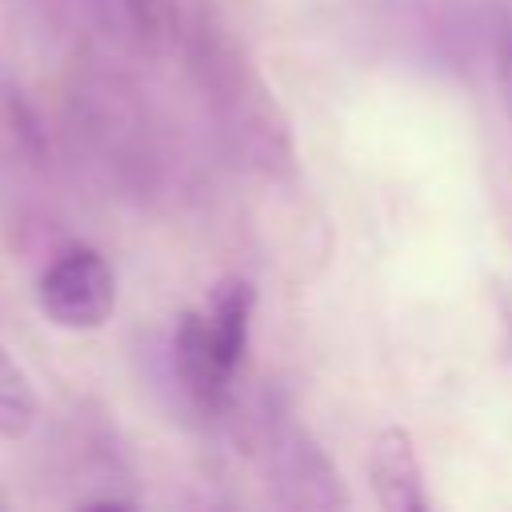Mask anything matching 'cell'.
<instances>
[{"instance_id": "7a4b0ae2", "label": "cell", "mask_w": 512, "mask_h": 512, "mask_svg": "<svg viewBox=\"0 0 512 512\" xmlns=\"http://www.w3.org/2000/svg\"><path fill=\"white\" fill-rule=\"evenodd\" d=\"M196 72L204 76V88L220 104L228 132H236L240 144L252 148L260 160H276V152L288 144L284 124L276 120V104L268 88L236 56V48L212 28L196 32Z\"/></svg>"}, {"instance_id": "3957f363", "label": "cell", "mask_w": 512, "mask_h": 512, "mask_svg": "<svg viewBox=\"0 0 512 512\" xmlns=\"http://www.w3.org/2000/svg\"><path fill=\"white\" fill-rule=\"evenodd\" d=\"M40 312L64 332H96L116 312V272L92 244L60 248L36 280Z\"/></svg>"}, {"instance_id": "8992f818", "label": "cell", "mask_w": 512, "mask_h": 512, "mask_svg": "<svg viewBox=\"0 0 512 512\" xmlns=\"http://www.w3.org/2000/svg\"><path fill=\"white\" fill-rule=\"evenodd\" d=\"M40 416L36 388L16 356L0 344V440H24Z\"/></svg>"}, {"instance_id": "52a82bcc", "label": "cell", "mask_w": 512, "mask_h": 512, "mask_svg": "<svg viewBox=\"0 0 512 512\" xmlns=\"http://www.w3.org/2000/svg\"><path fill=\"white\" fill-rule=\"evenodd\" d=\"M496 80H500L504 112H508V124H512V16L500 24V40H496Z\"/></svg>"}, {"instance_id": "5b68a950", "label": "cell", "mask_w": 512, "mask_h": 512, "mask_svg": "<svg viewBox=\"0 0 512 512\" xmlns=\"http://www.w3.org/2000/svg\"><path fill=\"white\" fill-rule=\"evenodd\" d=\"M364 468H368L372 496L384 512H428L424 472H420V456H416L408 428H400V424L380 428L368 448Z\"/></svg>"}, {"instance_id": "277c9868", "label": "cell", "mask_w": 512, "mask_h": 512, "mask_svg": "<svg viewBox=\"0 0 512 512\" xmlns=\"http://www.w3.org/2000/svg\"><path fill=\"white\" fill-rule=\"evenodd\" d=\"M272 472H276L288 504H304V508L348 504V496L340 488V472L328 464L320 444H312V436L300 432L296 424L272 432Z\"/></svg>"}, {"instance_id": "6da1fadb", "label": "cell", "mask_w": 512, "mask_h": 512, "mask_svg": "<svg viewBox=\"0 0 512 512\" xmlns=\"http://www.w3.org/2000/svg\"><path fill=\"white\" fill-rule=\"evenodd\" d=\"M256 292L240 276L216 280L200 304H192L172 332V364L184 392L200 408H224L236 392V376L252 340Z\"/></svg>"}]
</instances>
